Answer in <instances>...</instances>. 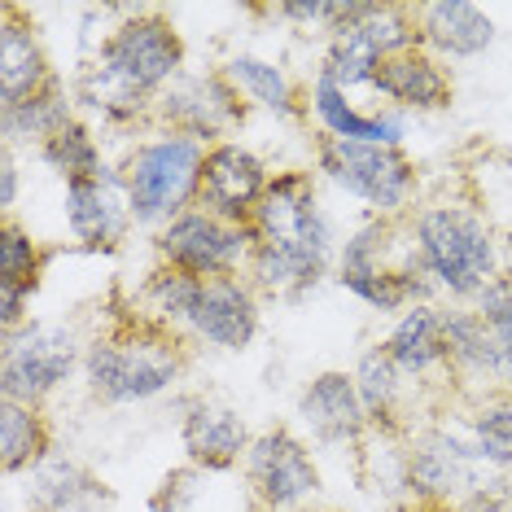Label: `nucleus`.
I'll return each instance as SVG.
<instances>
[{"instance_id":"2eb2a0df","label":"nucleus","mask_w":512,"mask_h":512,"mask_svg":"<svg viewBox=\"0 0 512 512\" xmlns=\"http://www.w3.org/2000/svg\"><path fill=\"white\" fill-rule=\"evenodd\" d=\"M272 189V167L241 141H219L206 149V171H202V197L197 206L232 224H250L259 202Z\"/></svg>"},{"instance_id":"7c9ffc66","label":"nucleus","mask_w":512,"mask_h":512,"mask_svg":"<svg viewBox=\"0 0 512 512\" xmlns=\"http://www.w3.org/2000/svg\"><path fill=\"white\" fill-rule=\"evenodd\" d=\"M197 289H202L197 276L158 263L154 272L145 276L141 294H136V302H141V311H136V316H145L149 324H158V329L184 333V324H189V311H193V302H197Z\"/></svg>"},{"instance_id":"e433bc0d","label":"nucleus","mask_w":512,"mask_h":512,"mask_svg":"<svg viewBox=\"0 0 512 512\" xmlns=\"http://www.w3.org/2000/svg\"><path fill=\"white\" fill-rule=\"evenodd\" d=\"M254 512H259V508H254Z\"/></svg>"},{"instance_id":"473e14b6","label":"nucleus","mask_w":512,"mask_h":512,"mask_svg":"<svg viewBox=\"0 0 512 512\" xmlns=\"http://www.w3.org/2000/svg\"><path fill=\"white\" fill-rule=\"evenodd\" d=\"M469 307L486 320V333H491L499 390H512V276H499V281L491 289H482L477 302H469Z\"/></svg>"},{"instance_id":"bb28decb","label":"nucleus","mask_w":512,"mask_h":512,"mask_svg":"<svg viewBox=\"0 0 512 512\" xmlns=\"http://www.w3.org/2000/svg\"><path fill=\"white\" fill-rule=\"evenodd\" d=\"M53 456V425L44 416V407L36 403H0V460H5V473H31L36 464H44Z\"/></svg>"},{"instance_id":"412c9836","label":"nucleus","mask_w":512,"mask_h":512,"mask_svg":"<svg viewBox=\"0 0 512 512\" xmlns=\"http://www.w3.org/2000/svg\"><path fill=\"white\" fill-rule=\"evenodd\" d=\"M386 355L399 364L407 381H434L451 377V351H447V307L438 302H416L381 337Z\"/></svg>"},{"instance_id":"a878e982","label":"nucleus","mask_w":512,"mask_h":512,"mask_svg":"<svg viewBox=\"0 0 512 512\" xmlns=\"http://www.w3.org/2000/svg\"><path fill=\"white\" fill-rule=\"evenodd\" d=\"M106 499L101 482L84 464L53 451L44 464L31 469V508L36 512H92Z\"/></svg>"},{"instance_id":"cd10ccee","label":"nucleus","mask_w":512,"mask_h":512,"mask_svg":"<svg viewBox=\"0 0 512 512\" xmlns=\"http://www.w3.org/2000/svg\"><path fill=\"white\" fill-rule=\"evenodd\" d=\"M355 390H359V403H364L372 429H394L403 416V394H407V377L399 372V364L386 355V346H368L359 351L355 368Z\"/></svg>"},{"instance_id":"9d476101","label":"nucleus","mask_w":512,"mask_h":512,"mask_svg":"<svg viewBox=\"0 0 512 512\" xmlns=\"http://www.w3.org/2000/svg\"><path fill=\"white\" fill-rule=\"evenodd\" d=\"M254 254V228L219 219L202 206L176 215L171 224L154 232V259L162 267L189 272L197 281H215V276H246Z\"/></svg>"},{"instance_id":"4be33fe9","label":"nucleus","mask_w":512,"mask_h":512,"mask_svg":"<svg viewBox=\"0 0 512 512\" xmlns=\"http://www.w3.org/2000/svg\"><path fill=\"white\" fill-rule=\"evenodd\" d=\"M57 79L49 49H44L36 22L22 14L18 5L0 9V110L22 106Z\"/></svg>"},{"instance_id":"6ab92c4d","label":"nucleus","mask_w":512,"mask_h":512,"mask_svg":"<svg viewBox=\"0 0 512 512\" xmlns=\"http://www.w3.org/2000/svg\"><path fill=\"white\" fill-rule=\"evenodd\" d=\"M307 119L320 123V136L333 141H355V145H394L403 149L407 119L394 110H359L355 92H346L342 84H333L324 71H316L307 88Z\"/></svg>"},{"instance_id":"f03ea898","label":"nucleus","mask_w":512,"mask_h":512,"mask_svg":"<svg viewBox=\"0 0 512 512\" xmlns=\"http://www.w3.org/2000/svg\"><path fill=\"white\" fill-rule=\"evenodd\" d=\"M250 228L254 254L246 276L263 298L294 302L337 267L342 237H337L333 215L324 211L311 171H276Z\"/></svg>"},{"instance_id":"20e7f679","label":"nucleus","mask_w":512,"mask_h":512,"mask_svg":"<svg viewBox=\"0 0 512 512\" xmlns=\"http://www.w3.org/2000/svg\"><path fill=\"white\" fill-rule=\"evenodd\" d=\"M407 237H412L425 276L434 281V294L451 298L456 307L477 302L482 289H491L504 276V250H499L491 219L469 202L416 206L407 215Z\"/></svg>"},{"instance_id":"4468645a","label":"nucleus","mask_w":512,"mask_h":512,"mask_svg":"<svg viewBox=\"0 0 512 512\" xmlns=\"http://www.w3.org/2000/svg\"><path fill=\"white\" fill-rule=\"evenodd\" d=\"M62 219H66V232L75 237V246L97 250V254L119 250L123 241L132 237V228H136L132 202H127L119 167H106L101 176H92V180L66 184Z\"/></svg>"},{"instance_id":"9b49d317","label":"nucleus","mask_w":512,"mask_h":512,"mask_svg":"<svg viewBox=\"0 0 512 512\" xmlns=\"http://www.w3.org/2000/svg\"><path fill=\"white\" fill-rule=\"evenodd\" d=\"M246 482L259 512H311L320 495V464L294 429H259L246 451Z\"/></svg>"},{"instance_id":"f3484780","label":"nucleus","mask_w":512,"mask_h":512,"mask_svg":"<svg viewBox=\"0 0 512 512\" xmlns=\"http://www.w3.org/2000/svg\"><path fill=\"white\" fill-rule=\"evenodd\" d=\"M250 442L254 434L237 407L219 399H189L180 407V447L193 469L206 473L237 469V464H246Z\"/></svg>"},{"instance_id":"1a4fd4ad","label":"nucleus","mask_w":512,"mask_h":512,"mask_svg":"<svg viewBox=\"0 0 512 512\" xmlns=\"http://www.w3.org/2000/svg\"><path fill=\"white\" fill-rule=\"evenodd\" d=\"M84 351L88 342L71 324L27 320L0 337V394L44 407L66 381H75V372H84Z\"/></svg>"},{"instance_id":"2f4dec72","label":"nucleus","mask_w":512,"mask_h":512,"mask_svg":"<svg viewBox=\"0 0 512 512\" xmlns=\"http://www.w3.org/2000/svg\"><path fill=\"white\" fill-rule=\"evenodd\" d=\"M36 158H40L49 171H57V176H62V184L92 180V176H101V171L110 167V162H106V149H101V141H97V132H92V123H84V119L66 123L62 132L53 136V141H44V145L36 149Z\"/></svg>"},{"instance_id":"b1692460","label":"nucleus","mask_w":512,"mask_h":512,"mask_svg":"<svg viewBox=\"0 0 512 512\" xmlns=\"http://www.w3.org/2000/svg\"><path fill=\"white\" fill-rule=\"evenodd\" d=\"M219 71L228 75V84L241 92V101L272 119H302L307 114V92H298V84L289 79V71L272 57L259 53H232Z\"/></svg>"},{"instance_id":"72a5a7b5","label":"nucleus","mask_w":512,"mask_h":512,"mask_svg":"<svg viewBox=\"0 0 512 512\" xmlns=\"http://www.w3.org/2000/svg\"><path fill=\"white\" fill-rule=\"evenodd\" d=\"M272 14L281 22H289L294 31H302V36H324L329 40V31L337 22V5H329V0H289V5H276Z\"/></svg>"},{"instance_id":"f8f14e48","label":"nucleus","mask_w":512,"mask_h":512,"mask_svg":"<svg viewBox=\"0 0 512 512\" xmlns=\"http://www.w3.org/2000/svg\"><path fill=\"white\" fill-rule=\"evenodd\" d=\"M246 101L241 92L228 84L224 71H197L189 75L184 71L176 84L158 97L154 106V123L162 132H180L197 145H219V141H232L241 123H246Z\"/></svg>"},{"instance_id":"a211bd4d","label":"nucleus","mask_w":512,"mask_h":512,"mask_svg":"<svg viewBox=\"0 0 512 512\" xmlns=\"http://www.w3.org/2000/svg\"><path fill=\"white\" fill-rule=\"evenodd\" d=\"M372 92L394 114H442L456 101V79H451L447 62H438L434 53L416 44V49H403L381 62Z\"/></svg>"},{"instance_id":"f257e3e1","label":"nucleus","mask_w":512,"mask_h":512,"mask_svg":"<svg viewBox=\"0 0 512 512\" xmlns=\"http://www.w3.org/2000/svg\"><path fill=\"white\" fill-rule=\"evenodd\" d=\"M184 62L189 49L176 22L158 9H127L75 75V106L106 127L149 123L158 97L184 75Z\"/></svg>"},{"instance_id":"aec40b11","label":"nucleus","mask_w":512,"mask_h":512,"mask_svg":"<svg viewBox=\"0 0 512 512\" xmlns=\"http://www.w3.org/2000/svg\"><path fill=\"white\" fill-rule=\"evenodd\" d=\"M416 31H421V49H429L438 62H473V57L491 53L499 40L495 14H486L473 0L416 5Z\"/></svg>"},{"instance_id":"0eeeda50","label":"nucleus","mask_w":512,"mask_h":512,"mask_svg":"<svg viewBox=\"0 0 512 512\" xmlns=\"http://www.w3.org/2000/svg\"><path fill=\"white\" fill-rule=\"evenodd\" d=\"M316 171L333 189L364 202L377 219H407L416 211V193H421V171L416 162L394 145H355L316 136Z\"/></svg>"},{"instance_id":"ddd939ff","label":"nucleus","mask_w":512,"mask_h":512,"mask_svg":"<svg viewBox=\"0 0 512 512\" xmlns=\"http://www.w3.org/2000/svg\"><path fill=\"white\" fill-rule=\"evenodd\" d=\"M259 329L263 294L250 285V276H215V281H202V289H197L184 337H193L197 346H211V351L237 355L250 351Z\"/></svg>"},{"instance_id":"dca6fc26","label":"nucleus","mask_w":512,"mask_h":512,"mask_svg":"<svg viewBox=\"0 0 512 512\" xmlns=\"http://www.w3.org/2000/svg\"><path fill=\"white\" fill-rule=\"evenodd\" d=\"M294 416L320 447H355V442L372 429L364 403H359L355 377L342 368L316 372V377L298 390Z\"/></svg>"},{"instance_id":"393cba45","label":"nucleus","mask_w":512,"mask_h":512,"mask_svg":"<svg viewBox=\"0 0 512 512\" xmlns=\"http://www.w3.org/2000/svg\"><path fill=\"white\" fill-rule=\"evenodd\" d=\"M75 88H66L62 79H53L44 92L36 97H27L22 106H9L0 110V136H5V149H40L44 141H53L57 132H62L66 123H75Z\"/></svg>"},{"instance_id":"423d86ee","label":"nucleus","mask_w":512,"mask_h":512,"mask_svg":"<svg viewBox=\"0 0 512 512\" xmlns=\"http://www.w3.org/2000/svg\"><path fill=\"white\" fill-rule=\"evenodd\" d=\"M202 171H206V145L189 141V136L158 127L145 141H136L119 162L136 228L158 232L176 215L193 211L197 197H202Z\"/></svg>"},{"instance_id":"f704fd0d","label":"nucleus","mask_w":512,"mask_h":512,"mask_svg":"<svg viewBox=\"0 0 512 512\" xmlns=\"http://www.w3.org/2000/svg\"><path fill=\"white\" fill-rule=\"evenodd\" d=\"M456 512H512V482L508 477H491L477 495H469Z\"/></svg>"},{"instance_id":"6e6552de","label":"nucleus","mask_w":512,"mask_h":512,"mask_svg":"<svg viewBox=\"0 0 512 512\" xmlns=\"http://www.w3.org/2000/svg\"><path fill=\"white\" fill-rule=\"evenodd\" d=\"M491 469L477 460L469 434L451 425L416 429L407 451L399 456V486L421 512H456L464 499L491 482Z\"/></svg>"},{"instance_id":"c9c22d12","label":"nucleus","mask_w":512,"mask_h":512,"mask_svg":"<svg viewBox=\"0 0 512 512\" xmlns=\"http://www.w3.org/2000/svg\"><path fill=\"white\" fill-rule=\"evenodd\" d=\"M18 189H22V176H18V154H14V149H0V211H5V219H14Z\"/></svg>"},{"instance_id":"7ed1b4c3","label":"nucleus","mask_w":512,"mask_h":512,"mask_svg":"<svg viewBox=\"0 0 512 512\" xmlns=\"http://www.w3.org/2000/svg\"><path fill=\"white\" fill-rule=\"evenodd\" d=\"M184 368H189V351L180 333L158 329L145 316H127L114 329L88 337L79 377L97 403L136 407L176 390Z\"/></svg>"},{"instance_id":"c756f323","label":"nucleus","mask_w":512,"mask_h":512,"mask_svg":"<svg viewBox=\"0 0 512 512\" xmlns=\"http://www.w3.org/2000/svg\"><path fill=\"white\" fill-rule=\"evenodd\" d=\"M464 434H469L477 460L495 477L512 473V390H486L477 394L469 416H464Z\"/></svg>"},{"instance_id":"5701e85b","label":"nucleus","mask_w":512,"mask_h":512,"mask_svg":"<svg viewBox=\"0 0 512 512\" xmlns=\"http://www.w3.org/2000/svg\"><path fill=\"white\" fill-rule=\"evenodd\" d=\"M44 263L49 254L31 237V228L5 219L0 228V333H14L31 320V298L44 281Z\"/></svg>"},{"instance_id":"c85d7f7f","label":"nucleus","mask_w":512,"mask_h":512,"mask_svg":"<svg viewBox=\"0 0 512 512\" xmlns=\"http://www.w3.org/2000/svg\"><path fill=\"white\" fill-rule=\"evenodd\" d=\"M447 351H451V377L469 381L482 394L499 390L491 333H486V320L473 307H447Z\"/></svg>"},{"instance_id":"39448f33","label":"nucleus","mask_w":512,"mask_h":512,"mask_svg":"<svg viewBox=\"0 0 512 512\" xmlns=\"http://www.w3.org/2000/svg\"><path fill=\"white\" fill-rule=\"evenodd\" d=\"M337 285L381 316H403L416 302H434V281L407 237V219L368 215L337 246Z\"/></svg>"}]
</instances>
